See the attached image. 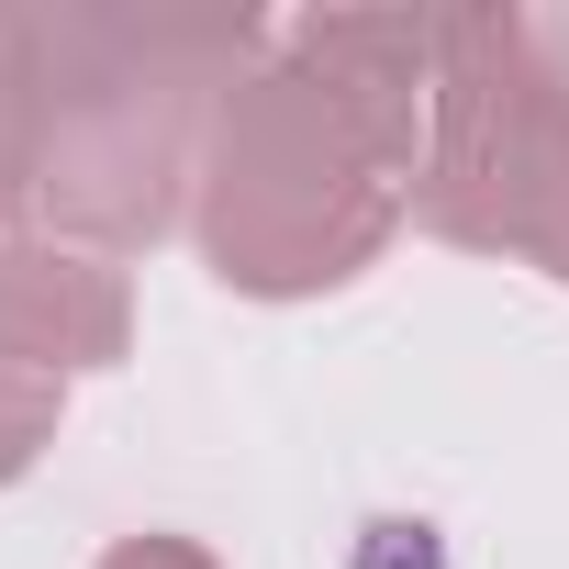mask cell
Wrapping results in <instances>:
<instances>
[{
	"label": "cell",
	"instance_id": "5b68a950",
	"mask_svg": "<svg viewBox=\"0 0 569 569\" xmlns=\"http://www.w3.org/2000/svg\"><path fill=\"white\" fill-rule=\"evenodd\" d=\"M0 234H34V90H23L12 23H0Z\"/></svg>",
	"mask_w": 569,
	"mask_h": 569
},
{
	"label": "cell",
	"instance_id": "ba28073f",
	"mask_svg": "<svg viewBox=\"0 0 569 569\" xmlns=\"http://www.w3.org/2000/svg\"><path fill=\"white\" fill-rule=\"evenodd\" d=\"M90 569H223L201 536H123V547H101Z\"/></svg>",
	"mask_w": 569,
	"mask_h": 569
},
{
	"label": "cell",
	"instance_id": "3957f363",
	"mask_svg": "<svg viewBox=\"0 0 569 569\" xmlns=\"http://www.w3.org/2000/svg\"><path fill=\"white\" fill-rule=\"evenodd\" d=\"M569 168V12L469 0L436 12V101H425V179L413 223L480 257H513L536 201Z\"/></svg>",
	"mask_w": 569,
	"mask_h": 569
},
{
	"label": "cell",
	"instance_id": "6da1fadb",
	"mask_svg": "<svg viewBox=\"0 0 569 569\" xmlns=\"http://www.w3.org/2000/svg\"><path fill=\"white\" fill-rule=\"evenodd\" d=\"M34 90V234L90 257L157 246L212 146V101L268 57L246 12H101V0H34L0 12Z\"/></svg>",
	"mask_w": 569,
	"mask_h": 569
},
{
	"label": "cell",
	"instance_id": "7a4b0ae2",
	"mask_svg": "<svg viewBox=\"0 0 569 569\" xmlns=\"http://www.w3.org/2000/svg\"><path fill=\"white\" fill-rule=\"evenodd\" d=\"M402 212H413V157H391L268 34V57L212 101L201 190H190L201 268L246 302H313V291H347L358 268H380Z\"/></svg>",
	"mask_w": 569,
	"mask_h": 569
},
{
	"label": "cell",
	"instance_id": "52a82bcc",
	"mask_svg": "<svg viewBox=\"0 0 569 569\" xmlns=\"http://www.w3.org/2000/svg\"><path fill=\"white\" fill-rule=\"evenodd\" d=\"M525 268H547L558 279V291H569V168H558V190L536 201V223H525V246H513Z\"/></svg>",
	"mask_w": 569,
	"mask_h": 569
},
{
	"label": "cell",
	"instance_id": "277c9868",
	"mask_svg": "<svg viewBox=\"0 0 569 569\" xmlns=\"http://www.w3.org/2000/svg\"><path fill=\"white\" fill-rule=\"evenodd\" d=\"M0 358L34 380H90L134 358V279L68 234H0Z\"/></svg>",
	"mask_w": 569,
	"mask_h": 569
},
{
	"label": "cell",
	"instance_id": "8992f818",
	"mask_svg": "<svg viewBox=\"0 0 569 569\" xmlns=\"http://www.w3.org/2000/svg\"><path fill=\"white\" fill-rule=\"evenodd\" d=\"M57 425H68V380H34V369L0 358V491L57 447Z\"/></svg>",
	"mask_w": 569,
	"mask_h": 569
}]
</instances>
